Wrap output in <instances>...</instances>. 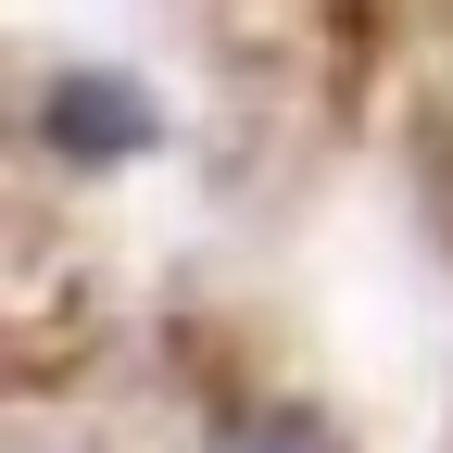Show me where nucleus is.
I'll use <instances>...</instances> for the list:
<instances>
[{"instance_id":"obj_2","label":"nucleus","mask_w":453,"mask_h":453,"mask_svg":"<svg viewBox=\"0 0 453 453\" xmlns=\"http://www.w3.org/2000/svg\"><path fill=\"white\" fill-rule=\"evenodd\" d=\"M202 453H340V441H327L315 416H290V403H265V416H226Z\"/></svg>"},{"instance_id":"obj_1","label":"nucleus","mask_w":453,"mask_h":453,"mask_svg":"<svg viewBox=\"0 0 453 453\" xmlns=\"http://www.w3.org/2000/svg\"><path fill=\"white\" fill-rule=\"evenodd\" d=\"M38 127H50V151H76V164H127V151H151V101H139L127 76L76 64L64 88L38 101Z\"/></svg>"}]
</instances>
